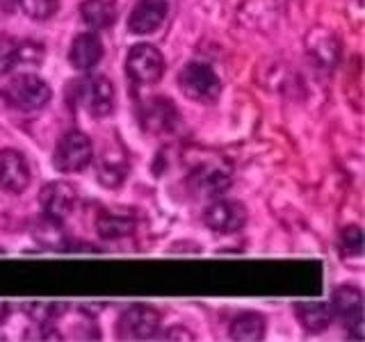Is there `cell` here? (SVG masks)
<instances>
[{
	"instance_id": "6da1fadb",
	"label": "cell",
	"mask_w": 365,
	"mask_h": 342,
	"mask_svg": "<svg viewBox=\"0 0 365 342\" xmlns=\"http://www.w3.org/2000/svg\"><path fill=\"white\" fill-rule=\"evenodd\" d=\"M66 98L91 119H106L114 110V85L106 76H83L66 87Z\"/></svg>"
},
{
	"instance_id": "7a4b0ae2",
	"label": "cell",
	"mask_w": 365,
	"mask_h": 342,
	"mask_svg": "<svg viewBox=\"0 0 365 342\" xmlns=\"http://www.w3.org/2000/svg\"><path fill=\"white\" fill-rule=\"evenodd\" d=\"M178 89L187 100L201 103V105H212V103L220 100L222 80L210 64L187 62L178 71Z\"/></svg>"
},
{
	"instance_id": "3957f363",
	"label": "cell",
	"mask_w": 365,
	"mask_h": 342,
	"mask_svg": "<svg viewBox=\"0 0 365 342\" xmlns=\"http://www.w3.org/2000/svg\"><path fill=\"white\" fill-rule=\"evenodd\" d=\"M185 182L197 199H215L231 187V167L217 157H208L190 169Z\"/></svg>"
},
{
	"instance_id": "277c9868",
	"label": "cell",
	"mask_w": 365,
	"mask_h": 342,
	"mask_svg": "<svg viewBox=\"0 0 365 342\" xmlns=\"http://www.w3.org/2000/svg\"><path fill=\"white\" fill-rule=\"evenodd\" d=\"M94 160V144L80 130H68L60 137L53 151V165L60 174H80Z\"/></svg>"
},
{
	"instance_id": "5b68a950",
	"label": "cell",
	"mask_w": 365,
	"mask_h": 342,
	"mask_svg": "<svg viewBox=\"0 0 365 342\" xmlns=\"http://www.w3.org/2000/svg\"><path fill=\"white\" fill-rule=\"evenodd\" d=\"M125 73L135 85H158L165 76V57L151 43H137L125 55Z\"/></svg>"
},
{
	"instance_id": "8992f818",
	"label": "cell",
	"mask_w": 365,
	"mask_h": 342,
	"mask_svg": "<svg viewBox=\"0 0 365 342\" xmlns=\"http://www.w3.org/2000/svg\"><path fill=\"white\" fill-rule=\"evenodd\" d=\"M51 96L53 91L48 83L34 73H19L7 85V98L11 100V105L23 112H37L46 108L51 103Z\"/></svg>"
},
{
	"instance_id": "52a82bcc",
	"label": "cell",
	"mask_w": 365,
	"mask_h": 342,
	"mask_svg": "<svg viewBox=\"0 0 365 342\" xmlns=\"http://www.w3.org/2000/svg\"><path fill=\"white\" fill-rule=\"evenodd\" d=\"M160 328V313L151 306L135 304L119 315L117 336L121 340H151Z\"/></svg>"
},
{
	"instance_id": "ba28073f",
	"label": "cell",
	"mask_w": 365,
	"mask_h": 342,
	"mask_svg": "<svg viewBox=\"0 0 365 342\" xmlns=\"http://www.w3.org/2000/svg\"><path fill=\"white\" fill-rule=\"evenodd\" d=\"M249 219L247 208L240 201H212L208 208L203 210V224L210 228L212 233L220 235H231L242 231Z\"/></svg>"
},
{
	"instance_id": "9c48e42d",
	"label": "cell",
	"mask_w": 365,
	"mask_h": 342,
	"mask_svg": "<svg viewBox=\"0 0 365 342\" xmlns=\"http://www.w3.org/2000/svg\"><path fill=\"white\" fill-rule=\"evenodd\" d=\"M334 315L340 317L342 326L354 340L363 338V294L354 285H340L334 292Z\"/></svg>"
},
{
	"instance_id": "30bf717a",
	"label": "cell",
	"mask_w": 365,
	"mask_h": 342,
	"mask_svg": "<svg viewBox=\"0 0 365 342\" xmlns=\"http://www.w3.org/2000/svg\"><path fill=\"white\" fill-rule=\"evenodd\" d=\"M39 203L48 219L62 222L66 217H71L78 208V192L71 182L55 180L43 185V190L39 192Z\"/></svg>"
},
{
	"instance_id": "8fae6325",
	"label": "cell",
	"mask_w": 365,
	"mask_h": 342,
	"mask_svg": "<svg viewBox=\"0 0 365 342\" xmlns=\"http://www.w3.org/2000/svg\"><path fill=\"white\" fill-rule=\"evenodd\" d=\"M32 171L28 157L16 148H3L0 151V190L9 194H23L30 187Z\"/></svg>"
},
{
	"instance_id": "7c38bea8",
	"label": "cell",
	"mask_w": 365,
	"mask_h": 342,
	"mask_svg": "<svg viewBox=\"0 0 365 342\" xmlns=\"http://www.w3.org/2000/svg\"><path fill=\"white\" fill-rule=\"evenodd\" d=\"M169 16L167 0H137L130 16H128V32L137 37L153 34L165 26Z\"/></svg>"
},
{
	"instance_id": "4fadbf2b",
	"label": "cell",
	"mask_w": 365,
	"mask_h": 342,
	"mask_svg": "<svg viewBox=\"0 0 365 342\" xmlns=\"http://www.w3.org/2000/svg\"><path fill=\"white\" fill-rule=\"evenodd\" d=\"M178 110L169 98H151L144 100V105L140 110V121L142 128L153 133V135H163V133H171L174 125L178 121Z\"/></svg>"
},
{
	"instance_id": "5bb4252c",
	"label": "cell",
	"mask_w": 365,
	"mask_h": 342,
	"mask_svg": "<svg viewBox=\"0 0 365 342\" xmlns=\"http://www.w3.org/2000/svg\"><path fill=\"white\" fill-rule=\"evenodd\" d=\"M103 39L96 34V30L83 32L73 39L71 48H68V64H71L76 71H91L98 62L103 60Z\"/></svg>"
},
{
	"instance_id": "9a60e30c",
	"label": "cell",
	"mask_w": 365,
	"mask_h": 342,
	"mask_svg": "<svg viewBox=\"0 0 365 342\" xmlns=\"http://www.w3.org/2000/svg\"><path fill=\"white\" fill-rule=\"evenodd\" d=\"M80 16L91 30H110L117 21V5L112 0H83Z\"/></svg>"
},
{
	"instance_id": "2e32d148",
	"label": "cell",
	"mask_w": 365,
	"mask_h": 342,
	"mask_svg": "<svg viewBox=\"0 0 365 342\" xmlns=\"http://www.w3.org/2000/svg\"><path fill=\"white\" fill-rule=\"evenodd\" d=\"M294 311H297V317H299V322L304 324V328L311 331V333H319V331H324L334 322V308L322 301L297 304Z\"/></svg>"
},
{
	"instance_id": "e0dca14e",
	"label": "cell",
	"mask_w": 365,
	"mask_h": 342,
	"mask_svg": "<svg viewBox=\"0 0 365 342\" xmlns=\"http://www.w3.org/2000/svg\"><path fill=\"white\" fill-rule=\"evenodd\" d=\"M265 317L258 315V313H242L237 315L231 326H228V333H231L233 340L240 342H256L265 338Z\"/></svg>"
},
{
	"instance_id": "ac0fdd59",
	"label": "cell",
	"mask_w": 365,
	"mask_h": 342,
	"mask_svg": "<svg viewBox=\"0 0 365 342\" xmlns=\"http://www.w3.org/2000/svg\"><path fill=\"white\" fill-rule=\"evenodd\" d=\"M96 231L101 237L106 239H119V237H128L135 231V222L125 214H117V212H101L96 219Z\"/></svg>"
},
{
	"instance_id": "d6986e66",
	"label": "cell",
	"mask_w": 365,
	"mask_h": 342,
	"mask_svg": "<svg viewBox=\"0 0 365 342\" xmlns=\"http://www.w3.org/2000/svg\"><path fill=\"white\" fill-rule=\"evenodd\" d=\"M23 43L9 34H0V76L9 73L16 64L23 62Z\"/></svg>"
},
{
	"instance_id": "ffe728a7",
	"label": "cell",
	"mask_w": 365,
	"mask_h": 342,
	"mask_svg": "<svg viewBox=\"0 0 365 342\" xmlns=\"http://www.w3.org/2000/svg\"><path fill=\"white\" fill-rule=\"evenodd\" d=\"M19 5L32 21H48L60 9V0H19Z\"/></svg>"
},
{
	"instance_id": "44dd1931",
	"label": "cell",
	"mask_w": 365,
	"mask_h": 342,
	"mask_svg": "<svg viewBox=\"0 0 365 342\" xmlns=\"http://www.w3.org/2000/svg\"><path fill=\"white\" fill-rule=\"evenodd\" d=\"M340 251L342 256H361L363 251V231L359 226H347L340 233Z\"/></svg>"
}]
</instances>
